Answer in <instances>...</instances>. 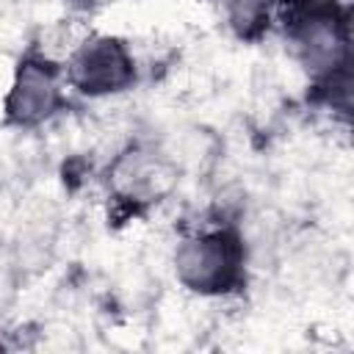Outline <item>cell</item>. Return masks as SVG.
Masks as SVG:
<instances>
[{
  "mask_svg": "<svg viewBox=\"0 0 354 354\" xmlns=\"http://www.w3.org/2000/svg\"><path fill=\"white\" fill-rule=\"evenodd\" d=\"M293 55L315 80L346 77L348 22L332 0H277Z\"/></svg>",
  "mask_w": 354,
  "mask_h": 354,
  "instance_id": "obj_1",
  "label": "cell"
},
{
  "mask_svg": "<svg viewBox=\"0 0 354 354\" xmlns=\"http://www.w3.org/2000/svg\"><path fill=\"white\" fill-rule=\"evenodd\" d=\"M174 274L194 293H230L243 282V243L230 230L188 235L174 249Z\"/></svg>",
  "mask_w": 354,
  "mask_h": 354,
  "instance_id": "obj_2",
  "label": "cell"
},
{
  "mask_svg": "<svg viewBox=\"0 0 354 354\" xmlns=\"http://www.w3.org/2000/svg\"><path fill=\"white\" fill-rule=\"evenodd\" d=\"M180 183L177 163L147 144L122 149L108 166L111 194L130 207H149L166 199Z\"/></svg>",
  "mask_w": 354,
  "mask_h": 354,
  "instance_id": "obj_3",
  "label": "cell"
},
{
  "mask_svg": "<svg viewBox=\"0 0 354 354\" xmlns=\"http://www.w3.org/2000/svg\"><path fill=\"white\" fill-rule=\"evenodd\" d=\"M66 80L88 97H108L136 83V61L124 41L113 36L83 39L66 55Z\"/></svg>",
  "mask_w": 354,
  "mask_h": 354,
  "instance_id": "obj_4",
  "label": "cell"
},
{
  "mask_svg": "<svg viewBox=\"0 0 354 354\" xmlns=\"http://www.w3.org/2000/svg\"><path fill=\"white\" fill-rule=\"evenodd\" d=\"M64 105L61 66L50 55H28L19 61L6 94V122L14 127H36Z\"/></svg>",
  "mask_w": 354,
  "mask_h": 354,
  "instance_id": "obj_5",
  "label": "cell"
},
{
  "mask_svg": "<svg viewBox=\"0 0 354 354\" xmlns=\"http://www.w3.org/2000/svg\"><path fill=\"white\" fill-rule=\"evenodd\" d=\"M218 6L227 25L241 39L260 36L277 11V0H218Z\"/></svg>",
  "mask_w": 354,
  "mask_h": 354,
  "instance_id": "obj_6",
  "label": "cell"
}]
</instances>
